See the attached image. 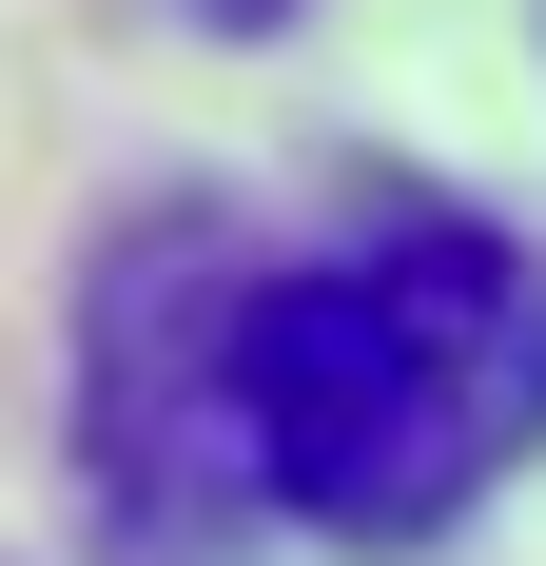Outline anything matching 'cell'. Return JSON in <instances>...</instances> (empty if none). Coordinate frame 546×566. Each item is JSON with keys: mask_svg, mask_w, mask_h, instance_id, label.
Segmentation results:
<instances>
[{"mask_svg": "<svg viewBox=\"0 0 546 566\" xmlns=\"http://www.w3.org/2000/svg\"><path fill=\"white\" fill-rule=\"evenodd\" d=\"M234 293L254 216L157 196L78 254V489L117 566H234L254 547V469H234Z\"/></svg>", "mask_w": 546, "mask_h": 566, "instance_id": "2", "label": "cell"}, {"mask_svg": "<svg viewBox=\"0 0 546 566\" xmlns=\"http://www.w3.org/2000/svg\"><path fill=\"white\" fill-rule=\"evenodd\" d=\"M176 20H216V40H273V20H293V0H176Z\"/></svg>", "mask_w": 546, "mask_h": 566, "instance_id": "3", "label": "cell"}, {"mask_svg": "<svg viewBox=\"0 0 546 566\" xmlns=\"http://www.w3.org/2000/svg\"><path fill=\"white\" fill-rule=\"evenodd\" d=\"M546 450V254L469 196H390L332 254H254L234 293V469L254 527L430 547Z\"/></svg>", "mask_w": 546, "mask_h": 566, "instance_id": "1", "label": "cell"}]
</instances>
